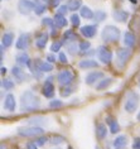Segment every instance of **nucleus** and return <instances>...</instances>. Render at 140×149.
Returning a JSON list of instances; mask_svg holds the SVG:
<instances>
[{
  "instance_id": "nucleus-45",
  "label": "nucleus",
  "mask_w": 140,
  "mask_h": 149,
  "mask_svg": "<svg viewBox=\"0 0 140 149\" xmlns=\"http://www.w3.org/2000/svg\"><path fill=\"white\" fill-rule=\"evenodd\" d=\"M132 149H140V138H135L132 143Z\"/></svg>"
},
{
  "instance_id": "nucleus-19",
  "label": "nucleus",
  "mask_w": 140,
  "mask_h": 149,
  "mask_svg": "<svg viewBox=\"0 0 140 149\" xmlns=\"http://www.w3.org/2000/svg\"><path fill=\"white\" fill-rule=\"evenodd\" d=\"M47 42H48V34L47 33H40L38 38L35 39V46L40 48V49H43V48H46Z\"/></svg>"
},
{
  "instance_id": "nucleus-40",
  "label": "nucleus",
  "mask_w": 140,
  "mask_h": 149,
  "mask_svg": "<svg viewBox=\"0 0 140 149\" xmlns=\"http://www.w3.org/2000/svg\"><path fill=\"white\" fill-rule=\"evenodd\" d=\"M63 141H64V138L63 136L56 135V136L52 138V141H51V143H52V144H61V143H63Z\"/></svg>"
},
{
  "instance_id": "nucleus-4",
  "label": "nucleus",
  "mask_w": 140,
  "mask_h": 149,
  "mask_svg": "<svg viewBox=\"0 0 140 149\" xmlns=\"http://www.w3.org/2000/svg\"><path fill=\"white\" fill-rule=\"evenodd\" d=\"M131 57V51L130 48H120L116 53V66L119 68H123V67L126 65L128 61Z\"/></svg>"
},
{
  "instance_id": "nucleus-7",
  "label": "nucleus",
  "mask_w": 140,
  "mask_h": 149,
  "mask_svg": "<svg viewBox=\"0 0 140 149\" xmlns=\"http://www.w3.org/2000/svg\"><path fill=\"white\" fill-rule=\"evenodd\" d=\"M34 8H35V4L30 1V0H19L18 1V10L23 15H28L32 12H34Z\"/></svg>"
},
{
  "instance_id": "nucleus-24",
  "label": "nucleus",
  "mask_w": 140,
  "mask_h": 149,
  "mask_svg": "<svg viewBox=\"0 0 140 149\" xmlns=\"http://www.w3.org/2000/svg\"><path fill=\"white\" fill-rule=\"evenodd\" d=\"M106 134H107V129H106V125L105 124H98L96 126V135L98 139H105L106 138Z\"/></svg>"
},
{
  "instance_id": "nucleus-39",
  "label": "nucleus",
  "mask_w": 140,
  "mask_h": 149,
  "mask_svg": "<svg viewBox=\"0 0 140 149\" xmlns=\"http://www.w3.org/2000/svg\"><path fill=\"white\" fill-rule=\"evenodd\" d=\"M42 24L43 25H48V27H52V28L56 25L54 24V20H52L51 18H44V19H42Z\"/></svg>"
},
{
  "instance_id": "nucleus-16",
  "label": "nucleus",
  "mask_w": 140,
  "mask_h": 149,
  "mask_svg": "<svg viewBox=\"0 0 140 149\" xmlns=\"http://www.w3.org/2000/svg\"><path fill=\"white\" fill-rule=\"evenodd\" d=\"M78 66H80V68H83V70H87V68H97L98 63L95 61V59H82V61H80Z\"/></svg>"
},
{
  "instance_id": "nucleus-12",
  "label": "nucleus",
  "mask_w": 140,
  "mask_h": 149,
  "mask_svg": "<svg viewBox=\"0 0 140 149\" xmlns=\"http://www.w3.org/2000/svg\"><path fill=\"white\" fill-rule=\"evenodd\" d=\"M12 74H13L14 79L17 80V82H19V84L24 82V81L28 79V76L25 74L24 71L21 70V68H19V67H15V66L12 68Z\"/></svg>"
},
{
  "instance_id": "nucleus-38",
  "label": "nucleus",
  "mask_w": 140,
  "mask_h": 149,
  "mask_svg": "<svg viewBox=\"0 0 140 149\" xmlns=\"http://www.w3.org/2000/svg\"><path fill=\"white\" fill-rule=\"evenodd\" d=\"M90 42H81L80 43V51L82 52V53H85L86 51H88V48H90Z\"/></svg>"
},
{
  "instance_id": "nucleus-48",
  "label": "nucleus",
  "mask_w": 140,
  "mask_h": 149,
  "mask_svg": "<svg viewBox=\"0 0 140 149\" xmlns=\"http://www.w3.org/2000/svg\"><path fill=\"white\" fill-rule=\"evenodd\" d=\"M61 1H62V0H51V3H52V5H53V6H58Z\"/></svg>"
},
{
  "instance_id": "nucleus-3",
  "label": "nucleus",
  "mask_w": 140,
  "mask_h": 149,
  "mask_svg": "<svg viewBox=\"0 0 140 149\" xmlns=\"http://www.w3.org/2000/svg\"><path fill=\"white\" fill-rule=\"evenodd\" d=\"M101 37L105 42H116L120 38V29L115 25H106L101 32Z\"/></svg>"
},
{
  "instance_id": "nucleus-44",
  "label": "nucleus",
  "mask_w": 140,
  "mask_h": 149,
  "mask_svg": "<svg viewBox=\"0 0 140 149\" xmlns=\"http://www.w3.org/2000/svg\"><path fill=\"white\" fill-rule=\"evenodd\" d=\"M71 94H72V88H71V87H66L64 90L61 92V95L64 96V97H67V96H69Z\"/></svg>"
},
{
  "instance_id": "nucleus-1",
  "label": "nucleus",
  "mask_w": 140,
  "mask_h": 149,
  "mask_svg": "<svg viewBox=\"0 0 140 149\" xmlns=\"http://www.w3.org/2000/svg\"><path fill=\"white\" fill-rule=\"evenodd\" d=\"M40 106V101L30 90L24 91L20 96V110L21 111H34Z\"/></svg>"
},
{
  "instance_id": "nucleus-15",
  "label": "nucleus",
  "mask_w": 140,
  "mask_h": 149,
  "mask_svg": "<svg viewBox=\"0 0 140 149\" xmlns=\"http://www.w3.org/2000/svg\"><path fill=\"white\" fill-rule=\"evenodd\" d=\"M112 17L116 22H120V23H125L129 18V13L125 12V10H115L112 13Z\"/></svg>"
},
{
  "instance_id": "nucleus-34",
  "label": "nucleus",
  "mask_w": 140,
  "mask_h": 149,
  "mask_svg": "<svg viewBox=\"0 0 140 149\" xmlns=\"http://www.w3.org/2000/svg\"><path fill=\"white\" fill-rule=\"evenodd\" d=\"M64 39L66 40H77V36L73 33L72 31H66V33H64Z\"/></svg>"
},
{
  "instance_id": "nucleus-31",
  "label": "nucleus",
  "mask_w": 140,
  "mask_h": 149,
  "mask_svg": "<svg viewBox=\"0 0 140 149\" xmlns=\"http://www.w3.org/2000/svg\"><path fill=\"white\" fill-rule=\"evenodd\" d=\"M35 8H34V12L37 15H40V14H43L44 12H46V6H44L43 4H40L39 0H35Z\"/></svg>"
},
{
  "instance_id": "nucleus-53",
  "label": "nucleus",
  "mask_w": 140,
  "mask_h": 149,
  "mask_svg": "<svg viewBox=\"0 0 140 149\" xmlns=\"http://www.w3.org/2000/svg\"><path fill=\"white\" fill-rule=\"evenodd\" d=\"M95 149H101V148L98 147V145H96V147H95Z\"/></svg>"
},
{
  "instance_id": "nucleus-27",
  "label": "nucleus",
  "mask_w": 140,
  "mask_h": 149,
  "mask_svg": "<svg viewBox=\"0 0 140 149\" xmlns=\"http://www.w3.org/2000/svg\"><path fill=\"white\" fill-rule=\"evenodd\" d=\"M46 119L43 116H35V118H32V119H28V124L32 125V126H39V125H43L46 124Z\"/></svg>"
},
{
  "instance_id": "nucleus-32",
  "label": "nucleus",
  "mask_w": 140,
  "mask_h": 149,
  "mask_svg": "<svg viewBox=\"0 0 140 149\" xmlns=\"http://www.w3.org/2000/svg\"><path fill=\"white\" fill-rule=\"evenodd\" d=\"M67 49H68V52L71 54H76L77 51L80 49V44H77L76 42H72V43L67 44Z\"/></svg>"
},
{
  "instance_id": "nucleus-26",
  "label": "nucleus",
  "mask_w": 140,
  "mask_h": 149,
  "mask_svg": "<svg viewBox=\"0 0 140 149\" xmlns=\"http://www.w3.org/2000/svg\"><path fill=\"white\" fill-rule=\"evenodd\" d=\"M80 14H81V17L85 18V19H92V18L95 17V14L94 12L88 8V6H82L80 10Z\"/></svg>"
},
{
  "instance_id": "nucleus-28",
  "label": "nucleus",
  "mask_w": 140,
  "mask_h": 149,
  "mask_svg": "<svg viewBox=\"0 0 140 149\" xmlns=\"http://www.w3.org/2000/svg\"><path fill=\"white\" fill-rule=\"evenodd\" d=\"M67 5L71 12H76V10H78L80 8H82V6H81V0H69V3Z\"/></svg>"
},
{
  "instance_id": "nucleus-46",
  "label": "nucleus",
  "mask_w": 140,
  "mask_h": 149,
  "mask_svg": "<svg viewBox=\"0 0 140 149\" xmlns=\"http://www.w3.org/2000/svg\"><path fill=\"white\" fill-rule=\"evenodd\" d=\"M27 149H38V148H37V144H35V143L30 141V143L27 144Z\"/></svg>"
},
{
  "instance_id": "nucleus-9",
  "label": "nucleus",
  "mask_w": 140,
  "mask_h": 149,
  "mask_svg": "<svg viewBox=\"0 0 140 149\" xmlns=\"http://www.w3.org/2000/svg\"><path fill=\"white\" fill-rule=\"evenodd\" d=\"M104 77V72H101V71H95V72H91L88 73L86 76V79H85V82L88 86H91V85L96 84V82H100V80Z\"/></svg>"
},
{
  "instance_id": "nucleus-22",
  "label": "nucleus",
  "mask_w": 140,
  "mask_h": 149,
  "mask_svg": "<svg viewBox=\"0 0 140 149\" xmlns=\"http://www.w3.org/2000/svg\"><path fill=\"white\" fill-rule=\"evenodd\" d=\"M13 40H14L13 33H4V34H3V38H1V46L8 48L13 44Z\"/></svg>"
},
{
  "instance_id": "nucleus-11",
  "label": "nucleus",
  "mask_w": 140,
  "mask_h": 149,
  "mask_svg": "<svg viewBox=\"0 0 140 149\" xmlns=\"http://www.w3.org/2000/svg\"><path fill=\"white\" fill-rule=\"evenodd\" d=\"M15 106H17V102H15V96L13 94H8L4 99V109L13 113L15 110Z\"/></svg>"
},
{
  "instance_id": "nucleus-2",
  "label": "nucleus",
  "mask_w": 140,
  "mask_h": 149,
  "mask_svg": "<svg viewBox=\"0 0 140 149\" xmlns=\"http://www.w3.org/2000/svg\"><path fill=\"white\" fill-rule=\"evenodd\" d=\"M139 101H140V96L135 91H129L126 95V99H125V104H124L125 110L129 114L135 113L139 106Z\"/></svg>"
},
{
  "instance_id": "nucleus-35",
  "label": "nucleus",
  "mask_w": 140,
  "mask_h": 149,
  "mask_svg": "<svg viewBox=\"0 0 140 149\" xmlns=\"http://www.w3.org/2000/svg\"><path fill=\"white\" fill-rule=\"evenodd\" d=\"M62 106H63V102H62L61 100H52V101L49 102L51 109H58V107H62Z\"/></svg>"
},
{
  "instance_id": "nucleus-41",
  "label": "nucleus",
  "mask_w": 140,
  "mask_h": 149,
  "mask_svg": "<svg viewBox=\"0 0 140 149\" xmlns=\"http://www.w3.org/2000/svg\"><path fill=\"white\" fill-rule=\"evenodd\" d=\"M61 46H62V43H61V42H54L52 46H51V51L54 52V53H56V52H60Z\"/></svg>"
},
{
  "instance_id": "nucleus-20",
  "label": "nucleus",
  "mask_w": 140,
  "mask_h": 149,
  "mask_svg": "<svg viewBox=\"0 0 140 149\" xmlns=\"http://www.w3.org/2000/svg\"><path fill=\"white\" fill-rule=\"evenodd\" d=\"M35 66L42 71V72H51L53 70V66L51 65L49 62H46V61H40V59H37L35 62Z\"/></svg>"
},
{
  "instance_id": "nucleus-33",
  "label": "nucleus",
  "mask_w": 140,
  "mask_h": 149,
  "mask_svg": "<svg viewBox=\"0 0 140 149\" xmlns=\"http://www.w3.org/2000/svg\"><path fill=\"white\" fill-rule=\"evenodd\" d=\"M1 86H3V88H5V90H12L14 87V82L9 79H4L1 81Z\"/></svg>"
},
{
  "instance_id": "nucleus-29",
  "label": "nucleus",
  "mask_w": 140,
  "mask_h": 149,
  "mask_svg": "<svg viewBox=\"0 0 140 149\" xmlns=\"http://www.w3.org/2000/svg\"><path fill=\"white\" fill-rule=\"evenodd\" d=\"M107 121H109V124H110V132H111L112 134L119 133V130H120L119 123H117L116 120H111V119H109V118H107Z\"/></svg>"
},
{
  "instance_id": "nucleus-52",
  "label": "nucleus",
  "mask_w": 140,
  "mask_h": 149,
  "mask_svg": "<svg viewBox=\"0 0 140 149\" xmlns=\"http://www.w3.org/2000/svg\"><path fill=\"white\" fill-rule=\"evenodd\" d=\"M138 85H139V87H140V76H139V80H138Z\"/></svg>"
},
{
  "instance_id": "nucleus-37",
  "label": "nucleus",
  "mask_w": 140,
  "mask_h": 149,
  "mask_svg": "<svg viewBox=\"0 0 140 149\" xmlns=\"http://www.w3.org/2000/svg\"><path fill=\"white\" fill-rule=\"evenodd\" d=\"M47 140H48V139H47V136H39V138L37 136L34 143H35L37 145H39V147H42V145L46 144V141H47Z\"/></svg>"
},
{
  "instance_id": "nucleus-8",
  "label": "nucleus",
  "mask_w": 140,
  "mask_h": 149,
  "mask_svg": "<svg viewBox=\"0 0 140 149\" xmlns=\"http://www.w3.org/2000/svg\"><path fill=\"white\" fill-rule=\"evenodd\" d=\"M57 79H58V82H60L62 86H68L73 80V74H72L71 71L64 70V71H61V72L58 73Z\"/></svg>"
},
{
  "instance_id": "nucleus-42",
  "label": "nucleus",
  "mask_w": 140,
  "mask_h": 149,
  "mask_svg": "<svg viewBox=\"0 0 140 149\" xmlns=\"http://www.w3.org/2000/svg\"><path fill=\"white\" fill-rule=\"evenodd\" d=\"M68 5H61L60 8H58V14H62V15H64V14H67L68 12Z\"/></svg>"
},
{
  "instance_id": "nucleus-17",
  "label": "nucleus",
  "mask_w": 140,
  "mask_h": 149,
  "mask_svg": "<svg viewBox=\"0 0 140 149\" xmlns=\"http://www.w3.org/2000/svg\"><path fill=\"white\" fill-rule=\"evenodd\" d=\"M15 61L18 62V65H20V66H29L30 65V59H29V56L25 53V52H20V53H18L17 54V57H15Z\"/></svg>"
},
{
  "instance_id": "nucleus-36",
  "label": "nucleus",
  "mask_w": 140,
  "mask_h": 149,
  "mask_svg": "<svg viewBox=\"0 0 140 149\" xmlns=\"http://www.w3.org/2000/svg\"><path fill=\"white\" fill-rule=\"evenodd\" d=\"M80 17H78V14H72L71 15V23L72 25H75V27H78L80 25Z\"/></svg>"
},
{
  "instance_id": "nucleus-6",
  "label": "nucleus",
  "mask_w": 140,
  "mask_h": 149,
  "mask_svg": "<svg viewBox=\"0 0 140 149\" xmlns=\"http://www.w3.org/2000/svg\"><path fill=\"white\" fill-rule=\"evenodd\" d=\"M96 54H97V58L98 61H101L104 65H109L112 59V53L109 48H106L105 46H100L96 51Z\"/></svg>"
},
{
  "instance_id": "nucleus-21",
  "label": "nucleus",
  "mask_w": 140,
  "mask_h": 149,
  "mask_svg": "<svg viewBox=\"0 0 140 149\" xmlns=\"http://www.w3.org/2000/svg\"><path fill=\"white\" fill-rule=\"evenodd\" d=\"M124 44L128 48L134 47V44H135V36L132 34V33H130V32H126L124 34Z\"/></svg>"
},
{
  "instance_id": "nucleus-47",
  "label": "nucleus",
  "mask_w": 140,
  "mask_h": 149,
  "mask_svg": "<svg viewBox=\"0 0 140 149\" xmlns=\"http://www.w3.org/2000/svg\"><path fill=\"white\" fill-rule=\"evenodd\" d=\"M47 59H48L49 62H56V57H54V56H52V54H48V56H47Z\"/></svg>"
},
{
  "instance_id": "nucleus-30",
  "label": "nucleus",
  "mask_w": 140,
  "mask_h": 149,
  "mask_svg": "<svg viewBox=\"0 0 140 149\" xmlns=\"http://www.w3.org/2000/svg\"><path fill=\"white\" fill-rule=\"evenodd\" d=\"M106 17H107V14H106L104 10H96V13H95V20L98 22V23H101V22H104L106 19Z\"/></svg>"
},
{
  "instance_id": "nucleus-25",
  "label": "nucleus",
  "mask_w": 140,
  "mask_h": 149,
  "mask_svg": "<svg viewBox=\"0 0 140 149\" xmlns=\"http://www.w3.org/2000/svg\"><path fill=\"white\" fill-rule=\"evenodd\" d=\"M112 82V79H110V77H107V79H104V80H101L100 82H98L96 85V90L97 91H102V90H106L110 85H111Z\"/></svg>"
},
{
  "instance_id": "nucleus-23",
  "label": "nucleus",
  "mask_w": 140,
  "mask_h": 149,
  "mask_svg": "<svg viewBox=\"0 0 140 149\" xmlns=\"http://www.w3.org/2000/svg\"><path fill=\"white\" fill-rule=\"evenodd\" d=\"M54 24H56V27H58V28H63V27H66V24H67V20H66V18H64V15H62V14H56L54 15Z\"/></svg>"
},
{
  "instance_id": "nucleus-51",
  "label": "nucleus",
  "mask_w": 140,
  "mask_h": 149,
  "mask_svg": "<svg viewBox=\"0 0 140 149\" xmlns=\"http://www.w3.org/2000/svg\"><path fill=\"white\" fill-rule=\"evenodd\" d=\"M136 118H138V120L140 121V111H139V114H138V116H136Z\"/></svg>"
},
{
  "instance_id": "nucleus-5",
  "label": "nucleus",
  "mask_w": 140,
  "mask_h": 149,
  "mask_svg": "<svg viewBox=\"0 0 140 149\" xmlns=\"http://www.w3.org/2000/svg\"><path fill=\"white\" fill-rule=\"evenodd\" d=\"M18 134L20 136H25V138H37L43 134V129L40 126H28V128H19L18 129Z\"/></svg>"
},
{
  "instance_id": "nucleus-50",
  "label": "nucleus",
  "mask_w": 140,
  "mask_h": 149,
  "mask_svg": "<svg viewBox=\"0 0 140 149\" xmlns=\"http://www.w3.org/2000/svg\"><path fill=\"white\" fill-rule=\"evenodd\" d=\"M130 3H132V4H136V3H138V0H130Z\"/></svg>"
},
{
  "instance_id": "nucleus-13",
  "label": "nucleus",
  "mask_w": 140,
  "mask_h": 149,
  "mask_svg": "<svg viewBox=\"0 0 140 149\" xmlns=\"http://www.w3.org/2000/svg\"><path fill=\"white\" fill-rule=\"evenodd\" d=\"M28 43H29V34L28 33H23V34H20L19 38H18L15 47H17V49L23 51L28 47Z\"/></svg>"
},
{
  "instance_id": "nucleus-10",
  "label": "nucleus",
  "mask_w": 140,
  "mask_h": 149,
  "mask_svg": "<svg viewBox=\"0 0 140 149\" xmlns=\"http://www.w3.org/2000/svg\"><path fill=\"white\" fill-rule=\"evenodd\" d=\"M42 94L46 96V97H53V95H54V86H53V84H52V77H49V79H47L46 80V82H44L43 85V88H42Z\"/></svg>"
},
{
  "instance_id": "nucleus-14",
  "label": "nucleus",
  "mask_w": 140,
  "mask_h": 149,
  "mask_svg": "<svg viewBox=\"0 0 140 149\" xmlns=\"http://www.w3.org/2000/svg\"><path fill=\"white\" fill-rule=\"evenodd\" d=\"M97 28L96 25H85V27L81 28V34L86 38H92V37L96 36Z\"/></svg>"
},
{
  "instance_id": "nucleus-43",
  "label": "nucleus",
  "mask_w": 140,
  "mask_h": 149,
  "mask_svg": "<svg viewBox=\"0 0 140 149\" xmlns=\"http://www.w3.org/2000/svg\"><path fill=\"white\" fill-rule=\"evenodd\" d=\"M58 59H60L61 63H67V56H66V53H63V52H60V56H58Z\"/></svg>"
},
{
  "instance_id": "nucleus-49",
  "label": "nucleus",
  "mask_w": 140,
  "mask_h": 149,
  "mask_svg": "<svg viewBox=\"0 0 140 149\" xmlns=\"http://www.w3.org/2000/svg\"><path fill=\"white\" fill-rule=\"evenodd\" d=\"M6 73V68L5 67H1V74H5Z\"/></svg>"
},
{
  "instance_id": "nucleus-18",
  "label": "nucleus",
  "mask_w": 140,
  "mask_h": 149,
  "mask_svg": "<svg viewBox=\"0 0 140 149\" xmlns=\"http://www.w3.org/2000/svg\"><path fill=\"white\" fill-rule=\"evenodd\" d=\"M128 145V138L125 135H119L114 140V148L115 149H124Z\"/></svg>"
}]
</instances>
